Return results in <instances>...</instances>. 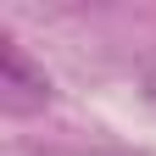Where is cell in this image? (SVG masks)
I'll use <instances>...</instances> for the list:
<instances>
[{"instance_id":"cell-1","label":"cell","mask_w":156,"mask_h":156,"mask_svg":"<svg viewBox=\"0 0 156 156\" xmlns=\"http://www.w3.org/2000/svg\"><path fill=\"white\" fill-rule=\"evenodd\" d=\"M45 95H50V84L23 56V45L0 39V101H6V112H34V106H45Z\"/></svg>"},{"instance_id":"cell-2","label":"cell","mask_w":156,"mask_h":156,"mask_svg":"<svg viewBox=\"0 0 156 156\" xmlns=\"http://www.w3.org/2000/svg\"><path fill=\"white\" fill-rule=\"evenodd\" d=\"M145 89H151V101H156V73H151V78H145Z\"/></svg>"}]
</instances>
